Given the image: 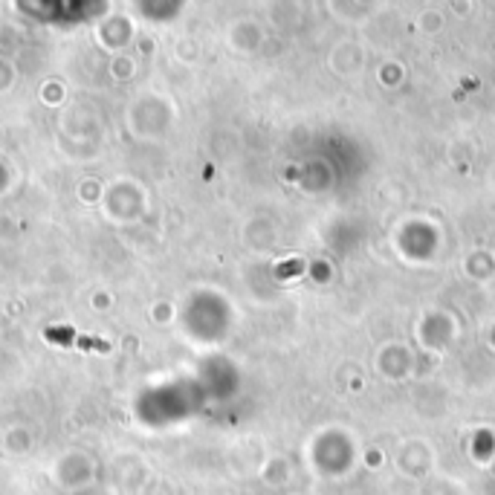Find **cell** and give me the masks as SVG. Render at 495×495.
I'll use <instances>...</instances> for the list:
<instances>
[{
	"label": "cell",
	"mask_w": 495,
	"mask_h": 495,
	"mask_svg": "<svg viewBox=\"0 0 495 495\" xmlns=\"http://www.w3.org/2000/svg\"><path fill=\"white\" fill-rule=\"evenodd\" d=\"M47 339H53V342H58V345H70V342H75V345H81V348H102V350H108V345H99V342H93L90 336H75V333L61 330V328L47 330Z\"/></svg>",
	"instance_id": "6da1fadb"
}]
</instances>
